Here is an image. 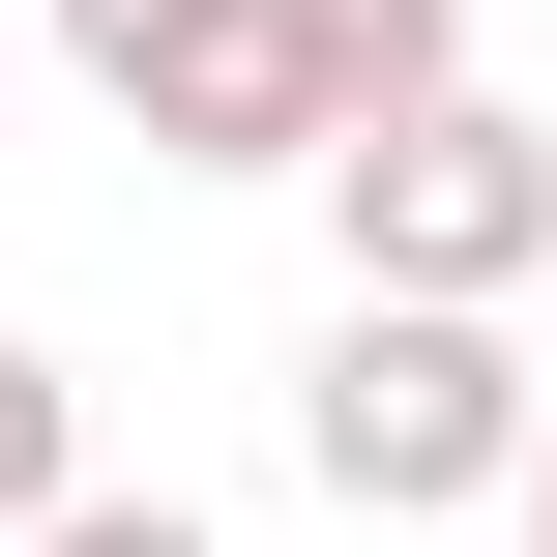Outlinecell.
<instances>
[{
    "instance_id": "2",
    "label": "cell",
    "mask_w": 557,
    "mask_h": 557,
    "mask_svg": "<svg viewBox=\"0 0 557 557\" xmlns=\"http://www.w3.org/2000/svg\"><path fill=\"white\" fill-rule=\"evenodd\" d=\"M323 235H352V294H441V323H499L557 264V117L499 88H441V117H352L323 147Z\"/></svg>"
},
{
    "instance_id": "1",
    "label": "cell",
    "mask_w": 557,
    "mask_h": 557,
    "mask_svg": "<svg viewBox=\"0 0 557 557\" xmlns=\"http://www.w3.org/2000/svg\"><path fill=\"white\" fill-rule=\"evenodd\" d=\"M294 470H323L352 529H470V499L529 470V352L441 323V294H352V323L294 352Z\"/></svg>"
},
{
    "instance_id": "3",
    "label": "cell",
    "mask_w": 557,
    "mask_h": 557,
    "mask_svg": "<svg viewBox=\"0 0 557 557\" xmlns=\"http://www.w3.org/2000/svg\"><path fill=\"white\" fill-rule=\"evenodd\" d=\"M59 59L176 147V176H294V88H264V0H59Z\"/></svg>"
},
{
    "instance_id": "7",
    "label": "cell",
    "mask_w": 557,
    "mask_h": 557,
    "mask_svg": "<svg viewBox=\"0 0 557 557\" xmlns=\"http://www.w3.org/2000/svg\"><path fill=\"white\" fill-rule=\"evenodd\" d=\"M499 499H529V557H557V382H529V470H499Z\"/></svg>"
},
{
    "instance_id": "6",
    "label": "cell",
    "mask_w": 557,
    "mask_h": 557,
    "mask_svg": "<svg viewBox=\"0 0 557 557\" xmlns=\"http://www.w3.org/2000/svg\"><path fill=\"white\" fill-rule=\"evenodd\" d=\"M0 557H206V529H176V499H117V470H88V499H59V529H0Z\"/></svg>"
},
{
    "instance_id": "5",
    "label": "cell",
    "mask_w": 557,
    "mask_h": 557,
    "mask_svg": "<svg viewBox=\"0 0 557 557\" xmlns=\"http://www.w3.org/2000/svg\"><path fill=\"white\" fill-rule=\"evenodd\" d=\"M59 499H88V382L0 323V529H59Z\"/></svg>"
},
{
    "instance_id": "4",
    "label": "cell",
    "mask_w": 557,
    "mask_h": 557,
    "mask_svg": "<svg viewBox=\"0 0 557 557\" xmlns=\"http://www.w3.org/2000/svg\"><path fill=\"white\" fill-rule=\"evenodd\" d=\"M264 88H294V176H323L352 117H441L470 88V0H264Z\"/></svg>"
}]
</instances>
